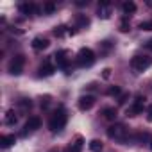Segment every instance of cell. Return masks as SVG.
I'll return each instance as SVG.
<instances>
[{
  "mask_svg": "<svg viewBox=\"0 0 152 152\" xmlns=\"http://www.w3.org/2000/svg\"><path fill=\"white\" fill-rule=\"evenodd\" d=\"M66 120H68L66 111H64L63 107H59V109L50 116V120H48V129H50L52 132H59V131L66 125Z\"/></svg>",
  "mask_w": 152,
  "mask_h": 152,
  "instance_id": "6da1fadb",
  "label": "cell"
},
{
  "mask_svg": "<svg viewBox=\"0 0 152 152\" xmlns=\"http://www.w3.org/2000/svg\"><path fill=\"white\" fill-rule=\"evenodd\" d=\"M107 136L115 141H120V143H125L129 141V132H127V127L124 124H115L107 129Z\"/></svg>",
  "mask_w": 152,
  "mask_h": 152,
  "instance_id": "7a4b0ae2",
  "label": "cell"
},
{
  "mask_svg": "<svg viewBox=\"0 0 152 152\" xmlns=\"http://www.w3.org/2000/svg\"><path fill=\"white\" fill-rule=\"evenodd\" d=\"M95 63V52L91 48H81L77 54V64L79 66H91Z\"/></svg>",
  "mask_w": 152,
  "mask_h": 152,
  "instance_id": "3957f363",
  "label": "cell"
},
{
  "mask_svg": "<svg viewBox=\"0 0 152 152\" xmlns=\"http://www.w3.org/2000/svg\"><path fill=\"white\" fill-rule=\"evenodd\" d=\"M131 66H132V70H136V72H145L147 68L152 66V59L147 57V56H134V57L131 59Z\"/></svg>",
  "mask_w": 152,
  "mask_h": 152,
  "instance_id": "277c9868",
  "label": "cell"
},
{
  "mask_svg": "<svg viewBox=\"0 0 152 152\" xmlns=\"http://www.w3.org/2000/svg\"><path fill=\"white\" fill-rule=\"evenodd\" d=\"M23 64H25V57H23L22 54H16V56L9 61L7 70H9L11 75H20V73L23 72Z\"/></svg>",
  "mask_w": 152,
  "mask_h": 152,
  "instance_id": "5b68a950",
  "label": "cell"
},
{
  "mask_svg": "<svg viewBox=\"0 0 152 152\" xmlns=\"http://www.w3.org/2000/svg\"><path fill=\"white\" fill-rule=\"evenodd\" d=\"M143 104H145V97L136 95V100H134L132 106L127 109V116H138L140 113H143Z\"/></svg>",
  "mask_w": 152,
  "mask_h": 152,
  "instance_id": "8992f818",
  "label": "cell"
},
{
  "mask_svg": "<svg viewBox=\"0 0 152 152\" xmlns=\"http://www.w3.org/2000/svg\"><path fill=\"white\" fill-rule=\"evenodd\" d=\"M39 127H41V120H39V116H31V118L25 122L23 134H27V132H34V131H38Z\"/></svg>",
  "mask_w": 152,
  "mask_h": 152,
  "instance_id": "52a82bcc",
  "label": "cell"
},
{
  "mask_svg": "<svg viewBox=\"0 0 152 152\" xmlns=\"http://www.w3.org/2000/svg\"><path fill=\"white\" fill-rule=\"evenodd\" d=\"M77 106H79V109L88 111V109H91V107L95 106V97H93V95H83V97L79 99Z\"/></svg>",
  "mask_w": 152,
  "mask_h": 152,
  "instance_id": "ba28073f",
  "label": "cell"
},
{
  "mask_svg": "<svg viewBox=\"0 0 152 152\" xmlns=\"http://www.w3.org/2000/svg\"><path fill=\"white\" fill-rule=\"evenodd\" d=\"M48 45H50L48 39L43 38V36H36V38L32 39V48H34V50H45Z\"/></svg>",
  "mask_w": 152,
  "mask_h": 152,
  "instance_id": "9c48e42d",
  "label": "cell"
},
{
  "mask_svg": "<svg viewBox=\"0 0 152 152\" xmlns=\"http://www.w3.org/2000/svg\"><path fill=\"white\" fill-rule=\"evenodd\" d=\"M66 56H68V52L66 50H59V52H56V61H57V66H61V68H66L68 66V59H66Z\"/></svg>",
  "mask_w": 152,
  "mask_h": 152,
  "instance_id": "30bf717a",
  "label": "cell"
},
{
  "mask_svg": "<svg viewBox=\"0 0 152 152\" xmlns=\"http://www.w3.org/2000/svg\"><path fill=\"white\" fill-rule=\"evenodd\" d=\"M109 15H111V7H109V4L107 2H100L99 4V18H109Z\"/></svg>",
  "mask_w": 152,
  "mask_h": 152,
  "instance_id": "8fae6325",
  "label": "cell"
},
{
  "mask_svg": "<svg viewBox=\"0 0 152 152\" xmlns=\"http://www.w3.org/2000/svg\"><path fill=\"white\" fill-rule=\"evenodd\" d=\"M116 115H118L116 107H104V109H102V116H104L106 120H109V122H115V120H116Z\"/></svg>",
  "mask_w": 152,
  "mask_h": 152,
  "instance_id": "7c38bea8",
  "label": "cell"
},
{
  "mask_svg": "<svg viewBox=\"0 0 152 152\" xmlns=\"http://www.w3.org/2000/svg\"><path fill=\"white\" fill-rule=\"evenodd\" d=\"M54 70H56V68H54L48 61H45V63L39 66V75H41V77H48V75L54 73Z\"/></svg>",
  "mask_w": 152,
  "mask_h": 152,
  "instance_id": "4fadbf2b",
  "label": "cell"
},
{
  "mask_svg": "<svg viewBox=\"0 0 152 152\" xmlns=\"http://www.w3.org/2000/svg\"><path fill=\"white\" fill-rule=\"evenodd\" d=\"M15 141H16L15 134H4L2 138H0V145H2L4 148H9L11 145H15Z\"/></svg>",
  "mask_w": 152,
  "mask_h": 152,
  "instance_id": "5bb4252c",
  "label": "cell"
},
{
  "mask_svg": "<svg viewBox=\"0 0 152 152\" xmlns=\"http://www.w3.org/2000/svg\"><path fill=\"white\" fill-rule=\"evenodd\" d=\"M20 11H22L23 15H34V13H39V9H38L36 4H22V6H20Z\"/></svg>",
  "mask_w": 152,
  "mask_h": 152,
  "instance_id": "9a60e30c",
  "label": "cell"
},
{
  "mask_svg": "<svg viewBox=\"0 0 152 152\" xmlns=\"http://www.w3.org/2000/svg\"><path fill=\"white\" fill-rule=\"evenodd\" d=\"M4 122H6V125H15V124L18 122L16 113H15L13 109H11V111H7V113H6V120H4Z\"/></svg>",
  "mask_w": 152,
  "mask_h": 152,
  "instance_id": "2e32d148",
  "label": "cell"
},
{
  "mask_svg": "<svg viewBox=\"0 0 152 152\" xmlns=\"http://www.w3.org/2000/svg\"><path fill=\"white\" fill-rule=\"evenodd\" d=\"M83 138L81 136H77V140H75V143H72V147H70V150L68 152H81L83 150Z\"/></svg>",
  "mask_w": 152,
  "mask_h": 152,
  "instance_id": "e0dca14e",
  "label": "cell"
},
{
  "mask_svg": "<svg viewBox=\"0 0 152 152\" xmlns=\"http://www.w3.org/2000/svg\"><path fill=\"white\" fill-rule=\"evenodd\" d=\"M122 9H124L125 15H132V13L136 11V4H134V2H124V4H122Z\"/></svg>",
  "mask_w": 152,
  "mask_h": 152,
  "instance_id": "ac0fdd59",
  "label": "cell"
},
{
  "mask_svg": "<svg viewBox=\"0 0 152 152\" xmlns=\"http://www.w3.org/2000/svg\"><path fill=\"white\" fill-rule=\"evenodd\" d=\"M18 106H20L23 111H29V109L32 107V102H31L29 99H20V100H18Z\"/></svg>",
  "mask_w": 152,
  "mask_h": 152,
  "instance_id": "d6986e66",
  "label": "cell"
},
{
  "mask_svg": "<svg viewBox=\"0 0 152 152\" xmlns=\"http://www.w3.org/2000/svg\"><path fill=\"white\" fill-rule=\"evenodd\" d=\"M75 20H77V25H79V27H88V25H90V20H88L84 15H77V18H75Z\"/></svg>",
  "mask_w": 152,
  "mask_h": 152,
  "instance_id": "ffe728a7",
  "label": "cell"
},
{
  "mask_svg": "<svg viewBox=\"0 0 152 152\" xmlns=\"http://www.w3.org/2000/svg\"><path fill=\"white\" fill-rule=\"evenodd\" d=\"M90 148H91L93 152H100V150H102V141H99V140H91V141H90Z\"/></svg>",
  "mask_w": 152,
  "mask_h": 152,
  "instance_id": "44dd1931",
  "label": "cell"
},
{
  "mask_svg": "<svg viewBox=\"0 0 152 152\" xmlns=\"http://www.w3.org/2000/svg\"><path fill=\"white\" fill-rule=\"evenodd\" d=\"M54 11H56V4H54V2H47V4L43 6V13H45V15H52Z\"/></svg>",
  "mask_w": 152,
  "mask_h": 152,
  "instance_id": "7402d4cb",
  "label": "cell"
},
{
  "mask_svg": "<svg viewBox=\"0 0 152 152\" xmlns=\"http://www.w3.org/2000/svg\"><path fill=\"white\" fill-rule=\"evenodd\" d=\"M138 27H140L141 31H152V20H145V22H141Z\"/></svg>",
  "mask_w": 152,
  "mask_h": 152,
  "instance_id": "603a6c76",
  "label": "cell"
},
{
  "mask_svg": "<svg viewBox=\"0 0 152 152\" xmlns=\"http://www.w3.org/2000/svg\"><path fill=\"white\" fill-rule=\"evenodd\" d=\"M64 29H66L64 25L56 27V29H54V36H56V38H63V36H64Z\"/></svg>",
  "mask_w": 152,
  "mask_h": 152,
  "instance_id": "cb8c5ba5",
  "label": "cell"
},
{
  "mask_svg": "<svg viewBox=\"0 0 152 152\" xmlns=\"http://www.w3.org/2000/svg\"><path fill=\"white\" fill-rule=\"evenodd\" d=\"M107 95H111V97H116V95H120V88H118V86H111V88L107 90Z\"/></svg>",
  "mask_w": 152,
  "mask_h": 152,
  "instance_id": "d4e9b609",
  "label": "cell"
},
{
  "mask_svg": "<svg viewBox=\"0 0 152 152\" xmlns=\"http://www.w3.org/2000/svg\"><path fill=\"white\" fill-rule=\"evenodd\" d=\"M39 100H41V107H43V109H47V107L50 106V97H48V95H45V97H41Z\"/></svg>",
  "mask_w": 152,
  "mask_h": 152,
  "instance_id": "484cf974",
  "label": "cell"
},
{
  "mask_svg": "<svg viewBox=\"0 0 152 152\" xmlns=\"http://www.w3.org/2000/svg\"><path fill=\"white\" fill-rule=\"evenodd\" d=\"M120 31H122V32H127V31H129V22H127V18L122 20V23H120Z\"/></svg>",
  "mask_w": 152,
  "mask_h": 152,
  "instance_id": "4316f807",
  "label": "cell"
},
{
  "mask_svg": "<svg viewBox=\"0 0 152 152\" xmlns=\"http://www.w3.org/2000/svg\"><path fill=\"white\" fill-rule=\"evenodd\" d=\"M100 47H102V52H107V50L111 48V45H109V41H102V43H100Z\"/></svg>",
  "mask_w": 152,
  "mask_h": 152,
  "instance_id": "83f0119b",
  "label": "cell"
},
{
  "mask_svg": "<svg viewBox=\"0 0 152 152\" xmlns=\"http://www.w3.org/2000/svg\"><path fill=\"white\" fill-rule=\"evenodd\" d=\"M147 120L152 122V106H148V109H147Z\"/></svg>",
  "mask_w": 152,
  "mask_h": 152,
  "instance_id": "f1b7e54d",
  "label": "cell"
},
{
  "mask_svg": "<svg viewBox=\"0 0 152 152\" xmlns=\"http://www.w3.org/2000/svg\"><path fill=\"white\" fill-rule=\"evenodd\" d=\"M127 97H129V95H120V97H118V104H125Z\"/></svg>",
  "mask_w": 152,
  "mask_h": 152,
  "instance_id": "f546056e",
  "label": "cell"
},
{
  "mask_svg": "<svg viewBox=\"0 0 152 152\" xmlns=\"http://www.w3.org/2000/svg\"><path fill=\"white\" fill-rule=\"evenodd\" d=\"M109 75H111V70H109V68H106V70H104V73H102V77H104V79H107Z\"/></svg>",
  "mask_w": 152,
  "mask_h": 152,
  "instance_id": "4dcf8cb0",
  "label": "cell"
},
{
  "mask_svg": "<svg viewBox=\"0 0 152 152\" xmlns=\"http://www.w3.org/2000/svg\"><path fill=\"white\" fill-rule=\"evenodd\" d=\"M145 47H147V48H148V50H150V52H152V39H148V41H147V43H145Z\"/></svg>",
  "mask_w": 152,
  "mask_h": 152,
  "instance_id": "1f68e13d",
  "label": "cell"
},
{
  "mask_svg": "<svg viewBox=\"0 0 152 152\" xmlns=\"http://www.w3.org/2000/svg\"><path fill=\"white\" fill-rule=\"evenodd\" d=\"M150 148H152V138H150Z\"/></svg>",
  "mask_w": 152,
  "mask_h": 152,
  "instance_id": "d6a6232c",
  "label": "cell"
},
{
  "mask_svg": "<svg viewBox=\"0 0 152 152\" xmlns=\"http://www.w3.org/2000/svg\"><path fill=\"white\" fill-rule=\"evenodd\" d=\"M52 152H59V150H52Z\"/></svg>",
  "mask_w": 152,
  "mask_h": 152,
  "instance_id": "836d02e7",
  "label": "cell"
}]
</instances>
